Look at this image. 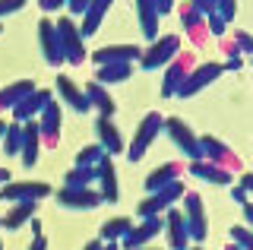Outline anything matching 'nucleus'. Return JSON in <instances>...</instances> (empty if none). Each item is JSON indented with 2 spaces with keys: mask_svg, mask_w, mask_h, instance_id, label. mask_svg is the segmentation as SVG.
<instances>
[{
  "mask_svg": "<svg viewBox=\"0 0 253 250\" xmlns=\"http://www.w3.org/2000/svg\"><path fill=\"white\" fill-rule=\"evenodd\" d=\"M57 29V42H60V54H63V64L79 67L85 60V38L79 35V22L73 16H60L54 22Z\"/></svg>",
  "mask_w": 253,
  "mask_h": 250,
  "instance_id": "1",
  "label": "nucleus"
},
{
  "mask_svg": "<svg viewBox=\"0 0 253 250\" xmlns=\"http://www.w3.org/2000/svg\"><path fill=\"white\" fill-rule=\"evenodd\" d=\"M184 225H187V234H190V241L193 244H203L206 238H209V218H206V206H203V197L200 193H193V190H187L184 193Z\"/></svg>",
  "mask_w": 253,
  "mask_h": 250,
  "instance_id": "2",
  "label": "nucleus"
},
{
  "mask_svg": "<svg viewBox=\"0 0 253 250\" xmlns=\"http://www.w3.org/2000/svg\"><path fill=\"white\" fill-rule=\"evenodd\" d=\"M187 193V187H184V181H171L168 187H162V190H155V193H149L146 200L136 206V215L139 218H149V215H165L168 209L177 203L180 197Z\"/></svg>",
  "mask_w": 253,
  "mask_h": 250,
  "instance_id": "3",
  "label": "nucleus"
},
{
  "mask_svg": "<svg viewBox=\"0 0 253 250\" xmlns=\"http://www.w3.org/2000/svg\"><path fill=\"white\" fill-rule=\"evenodd\" d=\"M162 121H165V117L158 111H149L146 117H142V124L136 127V133H133V139H130V149H124L126 162H139L142 155L149 152V146H152L155 136L162 133Z\"/></svg>",
  "mask_w": 253,
  "mask_h": 250,
  "instance_id": "4",
  "label": "nucleus"
},
{
  "mask_svg": "<svg viewBox=\"0 0 253 250\" xmlns=\"http://www.w3.org/2000/svg\"><path fill=\"white\" fill-rule=\"evenodd\" d=\"M177 51H180V35H158L155 42H149V48H142L139 67L146 70V73H152V70L168 64Z\"/></svg>",
  "mask_w": 253,
  "mask_h": 250,
  "instance_id": "5",
  "label": "nucleus"
},
{
  "mask_svg": "<svg viewBox=\"0 0 253 250\" xmlns=\"http://www.w3.org/2000/svg\"><path fill=\"white\" fill-rule=\"evenodd\" d=\"M162 130L171 136V143L177 146L190 162H203L206 159L203 149H200V139H196V133L187 127V121H180V117H168V121H162Z\"/></svg>",
  "mask_w": 253,
  "mask_h": 250,
  "instance_id": "6",
  "label": "nucleus"
},
{
  "mask_svg": "<svg viewBox=\"0 0 253 250\" xmlns=\"http://www.w3.org/2000/svg\"><path fill=\"white\" fill-rule=\"evenodd\" d=\"M196 67V57L190 51H177L174 57L165 64V80H162V95L165 98H174L177 89L184 85V80L190 76V70Z\"/></svg>",
  "mask_w": 253,
  "mask_h": 250,
  "instance_id": "7",
  "label": "nucleus"
},
{
  "mask_svg": "<svg viewBox=\"0 0 253 250\" xmlns=\"http://www.w3.org/2000/svg\"><path fill=\"white\" fill-rule=\"evenodd\" d=\"M165 228V218L162 215H149V218H139V222H133V228L124 234L117 244H121L124 250H136V247H149L152 241L162 234Z\"/></svg>",
  "mask_w": 253,
  "mask_h": 250,
  "instance_id": "8",
  "label": "nucleus"
},
{
  "mask_svg": "<svg viewBox=\"0 0 253 250\" xmlns=\"http://www.w3.org/2000/svg\"><path fill=\"white\" fill-rule=\"evenodd\" d=\"M200 139V149H203V155H206V162H212V165H218V168H225V171H237V174H241L244 171V162H241V155L237 152H231L228 149L225 143H221V139H215V136H196Z\"/></svg>",
  "mask_w": 253,
  "mask_h": 250,
  "instance_id": "9",
  "label": "nucleus"
},
{
  "mask_svg": "<svg viewBox=\"0 0 253 250\" xmlns=\"http://www.w3.org/2000/svg\"><path fill=\"white\" fill-rule=\"evenodd\" d=\"M54 200L60 209H70V212H89V209L101 206L98 190H92V187H63Z\"/></svg>",
  "mask_w": 253,
  "mask_h": 250,
  "instance_id": "10",
  "label": "nucleus"
},
{
  "mask_svg": "<svg viewBox=\"0 0 253 250\" xmlns=\"http://www.w3.org/2000/svg\"><path fill=\"white\" fill-rule=\"evenodd\" d=\"M51 197V184L44 181H6L0 184V200L22 203V200H44Z\"/></svg>",
  "mask_w": 253,
  "mask_h": 250,
  "instance_id": "11",
  "label": "nucleus"
},
{
  "mask_svg": "<svg viewBox=\"0 0 253 250\" xmlns=\"http://www.w3.org/2000/svg\"><path fill=\"white\" fill-rule=\"evenodd\" d=\"M221 73H225V70H221V64H215V60H209V64H203V67H193V70H190V76L184 80V85L177 89V95H174V98H193L196 92H203L209 83H215Z\"/></svg>",
  "mask_w": 253,
  "mask_h": 250,
  "instance_id": "12",
  "label": "nucleus"
},
{
  "mask_svg": "<svg viewBox=\"0 0 253 250\" xmlns=\"http://www.w3.org/2000/svg\"><path fill=\"white\" fill-rule=\"evenodd\" d=\"M38 124V136H42V146H47V149H54V146L60 143V105L57 101H47V105L42 108V114L35 117Z\"/></svg>",
  "mask_w": 253,
  "mask_h": 250,
  "instance_id": "13",
  "label": "nucleus"
},
{
  "mask_svg": "<svg viewBox=\"0 0 253 250\" xmlns=\"http://www.w3.org/2000/svg\"><path fill=\"white\" fill-rule=\"evenodd\" d=\"M38 44H42V57L47 67H60L63 54H60V42H57V29H54V19H38Z\"/></svg>",
  "mask_w": 253,
  "mask_h": 250,
  "instance_id": "14",
  "label": "nucleus"
},
{
  "mask_svg": "<svg viewBox=\"0 0 253 250\" xmlns=\"http://www.w3.org/2000/svg\"><path fill=\"white\" fill-rule=\"evenodd\" d=\"M162 218H165L162 231L168 234V247L171 250H187L190 247V234H187V225H184V212H180L177 206H171Z\"/></svg>",
  "mask_w": 253,
  "mask_h": 250,
  "instance_id": "15",
  "label": "nucleus"
},
{
  "mask_svg": "<svg viewBox=\"0 0 253 250\" xmlns=\"http://www.w3.org/2000/svg\"><path fill=\"white\" fill-rule=\"evenodd\" d=\"M51 98H54V92H51V89H35L32 95H26V98L19 101V105L13 108L16 124H29V121H35V117L42 114V108H44Z\"/></svg>",
  "mask_w": 253,
  "mask_h": 250,
  "instance_id": "16",
  "label": "nucleus"
},
{
  "mask_svg": "<svg viewBox=\"0 0 253 250\" xmlns=\"http://www.w3.org/2000/svg\"><path fill=\"white\" fill-rule=\"evenodd\" d=\"M98 171V197L101 203H117V171H114V159L111 155H101V162L95 165Z\"/></svg>",
  "mask_w": 253,
  "mask_h": 250,
  "instance_id": "17",
  "label": "nucleus"
},
{
  "mask_svg": "<svg viewBox=\"0 0 253 250\" xmlns=\"http://www.w3.org/2000/svg\"><path fill=\"white\" fill-rule=\"evenodd\" d=\"M142 48H136V44H111V48H98L92 54L95 67L101 64H136L139 60Z\"/></svg>",
  "mask_w": 253,
  "mask_h": 250,
  "instance_id": "18",
  "label": "nucleus"
},
{
  "mask_svg": "<svg viewBox=\"0 0 253 250\" xmlns=\"http://www.w3.org/2000/svg\"><path fill=\"white\" fill-rule=\"evenodd\" d=\"M95 136H98V146L105 149V155H111V159L124 152V136H121V130L114 127L111 117H98V121H95Z\"/></svg>",
  "mask_w": 253,
  "mask_h": 250,
  "instance_id": "19",
  "label": "nucleus"
},
{
  "mask_svg": "<svg viewBox=\"0 0 253 250\" xmlns=\"http://www.w3.org/2000/svg\"><path fill=\"white\" fill-rule=\"evenodd\" d=\"M180 26H184V32L193 44H206V35H209L206 32V16L200 10H193L187 0H180Z\"/></svg>",
  "mask_w": 253,
  "mask_h": 250,
  "instance_id": "20",
  "label": "nucleus"
},
{
  "mask_svg": "<svg viewBox=\"0 0 253 250\" xmlns=\"http://www.w3.org/2000/svg\"><path fill=\"white\" fill-rule=\"evenodd\" d=\"M38 152H42V136H38V124L35 121H29V124H22V146H19V162H22V168H35V162H38Z\"/></svg>",
  "mask_w": 253,
  "mask_h": 250,
  "instance_id": "21",
  "label": "nucleus"
},
{
  "mask_svg": "<svg viewBox=\"0 0 253 250\" xmlns=\"http://www.w3.org/2000/svg\"><path fill=\"white\" fill-rule=\"evenodd\" d=\"M190 174L193 177H200V181H206V184H212V187H231V181H234V174L231 171H225V168H218V165H212V162H190Z\"/></svg>",
  "mask_w": 253,
  "mask_h": 250,
  "instance_id": "22",
  "label": "nucleus"
},
{
  "mask_svg": "<svg viewBox=\"0 0 253 250\" xmlns=\"http://www.w3.org/2000/svg\"><path fill=\"white\" fill-rule=\"evenodd\" d=\"M180 174H184V165H180V162H165V165H158L155 171H149V177H146V193H155V190H162V187H168L171 181H180Z\"/></svg>",
  "mask_w": 253,
  "mask_h": 250,
  "instance_id": "23",
  "label": "nucleus"
},
{
  "mask_svg": "<svg viewBox=\"0 0 253 250\" xmlns=\"http://www.w3.org/2000/svg\"><path fill=\"white\" fill-rule=\"evenodd\" d=\"M83 92H85V98H89V108H95V111H98V117H114L117 105H114V98H111L108 85H98V83L92 80Z\"/></svg>",
  "mask_w": 253,
  "mask_h": 250,
  "instance_id": "24",
  "label": "nucleus"
},
{
  "mask_svg": "<svg viewBox=\"0 0 253 250\" xmlns=\"http://www.w3.org/2000/svg\"><path fill=\"white\" fill-rule=\"evenodd\" d=\"M38 209V200H22V203H13L10 209H6V215H0V225H3L6 231H16L22 228V225L29 222L32 215H35Z\"/></svg>",
  "mask_w": 253,
  "mask_h": 250,
  "instance_id": "25",
  "label": "nucleus"
},
{
  "mask_svg": "<svg viewBox=\"0 0 253 250\" xmlns=\"http://www.w3.org/2000/svg\"><path fill=\"white\" fill-rule=\"evenodd\" d=\"M57 92H60V98L67 101L70 108H73L76 114H85V111H92L89 108V98H85V92L79 89V85L70 80V76H57Z\"/></svg>",
  "mask_w": 253,
  "mask_h": 250,
  "instance_id": "26",
  "label": "nucleus"
},
{
  "mask_svg": "<svg viewBox=\"0 0 253 250\" xmlns=\"http://www.w3.org/2000/svg\"><path fill=\"white\" fill-rule=\"evenodd\" d=\"M111 3H114V0H92L89 10H85V16H83V22H79V35L89 38V35L98 32L101 22H105V13L111 10Z\"/></svg>",
  "mask_w": 253,
  "mask_h": 250,
  "instance_id": "27",
  "label": "nucleus"
},
{
  "mask_svg": "<svg viewBox=\"0 0 253 250\" xmlns=\"http://www.w3.org/2000/svg\"><path fill=\"white\" fill-rule=\"evenodd\" d=\"M32 92H35V83L32 80H16L10 85H3V89H0V111H13V108L26 95H32Z\"/></svg>",
  "mask_w": 253,
  "mask_h": 250,
  "instance_id": "28",
  "label": "nucleus"
},
{
  "mask_svg": "<svg viewBox=\"0 0 253 250\" xmlns=\"http://www.w3.org/2000/svg\"><path fill=\"white\" fill-rule=\"evenodd\" d=\"M136 16H139V29L146 42H155L158 38V13H155V0H136Z\"/></svg>",
  "mask_w": 253,
  "mask_h": 250,
  "instance_id": "29",
  "label": "nucleus"
},
{
  "mask_svg": "<svg viewBox=\"0 0 253 250\" xmlns=\"http://www.w3.org/2000/svg\"><path fill=\"white\" fill-rule=\"evenodd\" d=\"M133 73H136V70H133V64H101L98 70H95V83H98V85L126 83Z\"/></svg>",
  "mask_w": 253,
  "mask_h": 250,
  "instance_id": "30",
  "label": "nucleus"
},
{
  "mask_svg": "<svg viewBox=\"0 0 253 250\" xmlns=\"http://www.w3.org/2000/svg\"><path fill=\"white\" fill-rule=\"evenodd\" d=\"M130 228H133V222H130L126 215H114V218H108V222L101 225L98 241H101V244H108V241H121Z\"/></svg>",
  "mask_w": 253,
  "mask_h": 250,
  "instance_id": "31",
  "label": "nucleus"
},
{
  "mask_svg": "<svg viewBox=\"0 0 253 250\" xmlns=\"http://www.w3.org/2000/svg\"><path fill=\"white\" fill-rule=\"evenodd\" d=\"M95 177H98V171L89 168V165H73L63 174V181H67V187H89Z\"/></svg>",
  "mask_w": 253,
  "mask_h": 250,
  "instance_id": "32",
  "label": "nucleus"
},
{
  "mask_svg": "<svg viewBox=\"0 0 253 250\" xmlns=\"http://www.w3.org/2000/svg\"><path fill=\"white\" fill-rule=\"evenodd\" d=\"M3 152L6 155H19V146H22V124H6L3 130Z\"/></svg>",
  "mask_w": 253,
  "mask_h": 250,
  "instance_id": "33",
  "label": "nucleus"
},
{
  "mask_svg": "<svg viewBox=\"0 0 253 250\" xmlns=\"http://www.w3.org/2000/svg\"><path fill=\"white\" fill-rule=\"evenodd\" d=\"M101 155H105V149H101L98 143H92V146H83V149L76 152V165H89V168H95L101 162Z\"/></svg>",
  "mask_w": 253,
  "mask_h": 250,
  "instance_id": "34",
  "label": "nucleus"
},
{
  "mask_svg": "<svg viewBox=\"0 0 253 250\" xmlns=\"http://www.w3.org/2000/svg\"><path fill=\"white\" fill-rule=\"evenodd\" d=\"M228 238H231V244H234V247H241V250H253V238H250V228H247V225H231Z\"/></svg>",
  "mask_w": 253,
  "mask_h": 250,
  "instance_id": "35",
  "label": "nucleus"
},
{
  "mask_svg": "<svg viewBox=\"0 0 253 250\" xmlns=\"http://www.w3.org/2000/svg\"><path fill=\"white\" fill-rule=\"evenodd\" d=\"M206 32H209V35H218V38H221V35L228 32V22L221 19L218 13H209V16H206Z\"/></svg>",
  "mask_w": 253,
  "mask_h": 250,
  "instance_id": "36",
  "label": "nucleus"
},
{
  "mask_svg": "<svg viewBox=\"0 0 253 250\" xmlns=\"http://www.w3.org/2000/svg\"><path fill=\"white\" fill-rule=\"evenodd\" d=\"M231 42H234L237 54H250V51H253V44H250V35L244 32V29H234V32H231Z\"/></svg>",
  "mask_w": 253,
  "mask_h": 250,
  "instance_id": "37",
  "label": "nucleus"
},
{
  "mask_svg": "<svg viewBox=\"0 0 253 250\" xmlns=\"http://www.w3.org/2000/svg\"><path fill=\"white\" fill-rule=\"evenodd\" d=\"M215 13H218L225 22H231L234 13H237V0H215Z\"/></svg>",
  "mask_w": 253,
  "mask_h": 250,
  "instance_id": "38",
  "label": "nucleus"
},
{
  "mask_svg": "<svg viewBox=\"0 0 253 250\" xmlns=\"http://www.w3.org/2000/svg\"><path fill=\"white\" fill-rule=\"evenodd\" d=\"M26 6V0H0V19L10 16V13H19Z\"/></svg>",
  "mask_w": 253,
  "mask_h": 250,
  "instance_id": "39",
  "label": "nucleus"
},
{
  "mask_svg": "<svg viewBox=\"0 0 253 250\" xmlns=\"http://www.w3.org/2000/svg\"><path fill=\"white\" fill-rule=\"evenodd\" d=\"M89 3L92 0H67V10H70V16H85V10H89Z\"/></svg>",
  "mask_w": 253,
  "mask_h": 250,
  "instance_id": "40",
  "label": "nucleus"
},
{
  "mask_svg": "<svg viewBox=\"0 0 253 250\" xmlns=\"http://www.w3.org/2000/svg\"><path fill=\"white\" fill-rule=\"evenodd\" d=\"M193 10H200L203 16H209V13H215V0H187Z\"/></svg>",
  "mask_w": 253,
  "mask_h": 250,
  "instance_id": "41",
  "label": "nucleus"
},
{
  "mask_svg": "<svg viewBox=\"0 0 253 250\" xmlns=\"http://www.w3.org/2000/svg\"><path fill=\"white\" fill-rule=\"evenodd\" d=\"M241 67H244V57H241V54H231V57L221 64V70H228V73H237Z\"/></svg>",
  "mask_w": 253,
  "mask_h": 250,
  "instance_id": "42",
  "label": "nucleus"
},
{
  "mask_svg": "<svg viewBox=\"0 0 253 250\" xmlns=\"http://www.w3.org/2000/svg\"><path fill=\"white\" fill-rule=\"evenodd\" d=\"M174 6H177V0H155V13H158V16H165V13H171Z\"/></svg>",
  "mask_w": 253,
  "mask_h": 250,
  "instance_id": "43",
  "label": "nucleus"
},
{
  "mask_svg": "<svg viewBox=\"0 0 253 250\" xmlns=\"http://www.w3.org/2000/svg\"><path fill=\"white\" fill-rule=\"evenodd\" d=\"M38 6H42L44 13H54V10H60V6H67V0H38Z\"/></svg>",
  "mask_w": 253,
  "mask_h": 250,
  "instance_id": "44",
  "label": "nucleus"
},
{
  "mask_svg": "<svg viewBox=\"0 0 253 250\" xmlns=\"http://www.w3.org/2000/svg\"><path fill=\"white\" fill-rule=\"evenodd\" d=\"M247 193L250 190H244V187H231V197H234V203H241V206H244V203H250Z\"/></svg>",
  "mask_w": 253,
  "mask_h": 250,
  "instance_id": "45",
  "label": "nucleus"
},
{
  "mask_svg": "<svg viewBox=\"0 0 253 250\" xmlns=\"http://www.w3.org/2000/svg\"><path fill=\"white\" fill-rule=\"evenodd\" d=\"M29 250H47V238H44V234H38V238L29 244Z\"/></svg>",
  "mask_w": 253,
  "mask_h": 250,
  "instance_id": "46",
  "label": "nucleus"
},
{
  "mask_svg": "<svg viewBox=\"0 0 253 250\" xmlns=\"http://www.w3.org/2000/svg\"><path fill=\"white\" fill-rule=\"evenodd\" d=\"M237 187L250 190V187H253V174H247V171H241V181H237Z\"/></svg>",
  "mask_w": 253,
  "mask_h": 250,
  "instance_id": "47",
  "label": "nucleus"
},
{
  "mask_svg": "<svg viewBox=\"0 0 253 250\" xmlns=\"http://www.w3.org/2000/svg\"><path fill=\"white\" fill-rule=\"evenodd\" d=\"M26 225H29V228H32V234H35V238H38V234H42V222H38L35 215H32V218H29Z\"/></svg>",
  "mask_w": 253,
  "mask_h": 250,
  "instance_id": "48",
  "label": "nucleus"
},
{
  "mask_svg": "<svg viewBox=\"0 0 253 250\" xmlns=\"http://www.w3.org/2000/svg\"><path fill=\"white\" fill-rule=\"evenodd\" d=\"M244 222H253V206H250V203H244Z\"/></svg>",
  "mask_w": 253,
  "mask_h": 250,
  "instance_id": "49",
  "label": "nucleus"
},
{
  "mask_svg": "<svg viewBox=\"0 0 253 250\" xmlns=\"http://www.w3.org/2000/svg\"><path fill=\"white\" fill-rule=\"evenodd\" d=\"M101 250H121V244H117V241H108V244H101Z\"/></svg>",
  "mask_w": 253,
  "mask_h": 250,
  "instance_id": "50",
  "label": "nucleus"
},
{
  "mask_svg": "<svg viewBox=\"0 0 253 250\" xmlns=\"http://www.w3.org/2000/svg\"><path fill=\"white\" fill-rule=\"evenodd\" d=\"M225 54L231 57V54H237V48H234V42H225Z\"/></svg>",
  "mask_w": 253,
  "mask_h": 250,
  "instance_id": "51",
  "label": "nucleus"
},
{
  "mask_svg": "<svg viewBox=\"0 0 253 250\" xmlns=\"http://www.w3.org/2000/svg\"><path fill=\"white\" fill-rule=\"evenodd\" d=\"M83 250H101V241H89V244H85Z\"/></svg>",
  "mask_w": 253,
  "mask_h": 250,
  "instance_id": "52",
  "label": "nucleus"
},
{
  "mask_svg": "<svg viewBox=\"0 0 253 250\" xmlns=\"http://www.w3.org/2000/svg\"><path fill=\"white\" fill-rule=\"evenodd\" d=\"M6 181H10V171H6V168H0V184H6Z\"/></svg>",
  "mask_w": 253,
  "mask_h": 250,
  "instance_id": "53",
  "label": "nucleus"
},
{
  "mask_svg": "<svg viewBox=\"0 0 253 250\" xmlns=\"http://www.w3.org/2000/svg\"><path fill=\"white\" fill-rule=\"evenodd\" d=\"M3 130H6V124H3V121H0V139H3Z\"/></svg>",
  "mask_w": 253,
  "mask_h": 250,
  "instance_id": "54",
  "label": "nucleus"
},
{
  "mask_svg": "<svg viewBox=\"0 0 253 250\" xmlns=\"http://www.w3.org/2000/svg\"><path fill=\"white\" fill-rule=\"evenodd\" d=\"M187 250H203V247H200V244H193V247H187Z\"/></svg>",
  "mask_w": 253,
  "mask_h": 250,
  "instance_id": "55",
  "label": "nucleus"
},
{
  "mask_svg": "<svg viewBox=\"0 0 253 250\" xmlns=\"http://www.w3.org/2000/svg\"><path fill=\"white\" fill-rule=\"evenodd\" d=\"M225 250H241V247H234V244H228V247H225Z\"/></svg>",
  "mask_w": 253,
  "mask_h": 250,
  "instance_id": "56",
  "label": "nucleus"
},
{
  "mask_svg": "<svg viewBox=\"0 0 253 250\" xmlns=\"http://www.w3.org/2000/svg\"><path fill=\"white\" fill-rule=\"evenodd\" d=\"M136 250H155V247H136Z\"/></svg>",
  "mask_w": 253,
  "mask_h": 250,
  "instance_id": "57",
  "label": "nucleus"
},
{
  "mask_svg": "<svg viewBox=\"0 0 253 250\" xmlns=\"http://www.w3.org/2000/svg\"><path fill=\"white\" fill-rule=\"evenodd\" d=\"M0 32H3V22H0Z\"/></svg>",
  "mask_w": 253,
  "mask_h": 250,
  "instance_id": "58",
  "label": "nucleus"
},
{
  "mask_svg": "<svg viewBox=\"0 0 253 250\" xmlns=\"http://www.w3.org/2000/svg\"><path fill=\"white\" fill-rule=\"evenodd\" d=\"M0 250H3V244H0Z\"/></svg>",
  "mask_w": 253,
  "mask_h": 250,
  "instance_id": "59",
  "label": "nucleus"
},
{
  "mask_svg": "<svg viewBox=\"0 0 253 250\" xmlns=\"http://www.w3.org/2000/svg\"><path fill=\"white\" fill-rule=\"evenodd\" d=\"M0 203H3V200H0Z\"/></svg>",
  "mask_w": 253,
  "mask_h": 250,
  "instance_id": "60",
  "label": "nucleus"
}]
</instances>
